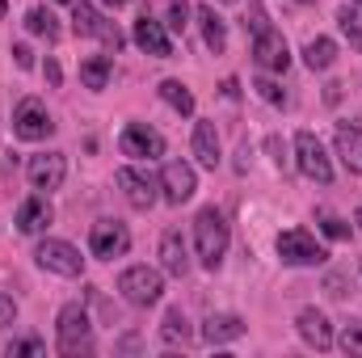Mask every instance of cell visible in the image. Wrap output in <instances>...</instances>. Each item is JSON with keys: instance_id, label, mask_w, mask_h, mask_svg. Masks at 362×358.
<instances>
[{"instance_id": "obj_1", "label": "cell", "mask_w": 362, "mask_h": 358, "mask_svg": "<svg viewBox=\"0 0 362 358\" xmlns=\"http://www.w3.org/2000/svg\"><path fill=\"white\" fill-rule=\"evenodd\" d=\"M228 245H232L228 215L219 207H202L194 215V249H198V262L206 270H219L223 258H228Z\"/></svg>"}, {"instance_id": "obj_2", "label": "cell", "mask_w": 362, "mask_h": 358, "mask_svg": "<svg viewBox=\"0 0 362 358\" xmlns=\"http://www.w3.org/2000/svg\"><path fill=\"white\" fill-rule=\"evenodd\" d=\"M55 350L64 358H81L93 354V325L85 304H64L55 316Z\"/></svg>"}, {"instance_id": "obj_3", "label": "cell", "mask_w": 362, "mask_h": 358, "mask_svg": "<svg viewBox=\"0 0 362 358\" xmlns=\"http://www.w3.org/2000/svg\"><path fill=\"white\" fill-rule=\"evenodd\" d=\"M118 295L131 304V308H152L160 304L165 295V274L152 266H127L118 274Z\"/></svg>"}, {"instance_id": "obj_4", "label": "cell", "mask_w": 362, "mask_h": 358, "mask_svg": "<svg viewBox=\"0 0 362 358\" xmlns=\"http://www.w3.org/2000/svg\"><path fill=\"white\" fill-rule=\"evenodd\" d=\"M72 30H76L81 38H97V42H105L110 51H122V47H127V34H122L101 8H93L89 0H72Z\"/></svg>"}, {"instance_id": "obj_5", "label": "cell", "mask_w": 362, "mask_h": 358, "mask_svg": "<svg viewBox=\"0 0 362 358\" xmlns=\"http://www.w3.org/2000/svg\"><path fill=\"white\" fill-rule=\"evenodd\" d=\"M278 258H282L286 266H325V262H329V249H325L312 232L286 228V232H278Z\"/></svg>"}, {"instance_id": "obj_6", "label": "cell", "mask_w": 362, "mask_h": 358, "mask_svg": "<svg viewBox=\"0 0 362 358\" xmlns=\"http://www.w3.org/2000/svg\"><path fill=\"white\" fill-rule=\"evenodd\" d=\"M34 262H38L42 270H51V274H59V278H81V274H85V258H81V249L68 245V241H55V236L38 241Z\"/></svg>"}, {"instance_id": "obj_7", "label": "cell", "mask_w": 362, "mask_h": 358, "mask_svg": "<svg viewBox=\"0 0 362 358\" xmlns=\"http://www.w3.org/2000/svg\"><path fill=\"white\" fill-rule=\"evenodd\" d=\"M295 165H299L303 178L316 181V185H329V181H333V161H329L325 144H320L312 131H299V135H295Z\"/></svg>"}, {"instance_id": "obj_8", "label": "cell", "mask_w": 362, "mask_h": 358, "mask_svg": "<svg viewBox=\"0 0 362 358\" xmlns=\"http://www.w3.org/2000/svg\"><path fill=\"white\" fill-rule=\"evenodd\" d=\"M118 152L131 161H160L165 156V135L148 122H127L118 135Z\"/></svg>"}, {"instance_id": "obj_9", "label": "cell", "mask_w": 362, "mask_h": 358, "mask_svg": "<svg viewBox=\"0 0 362 358\" xmlns=\"http://www.w3.org/2000/svg\"><path fill=\"white\" fill-rule=\"evenodd\" d=\"M131 249V228L118 224V219H97L89 228V253L97 262H114V258H127Z\"/></svg>"}, {"instance_id": "obj_10", "label": "cell", "mask_w": 362, "mask_h": 358, "mask_svg": "<svg viewBox=\"0 0 362 358\" xmlns=\"http://www.w3.org/2000/svg\"><path fill=\"white\" fill-rule=\"evenodd\" d=\"M114 181H118V190L127 194V202H131L135 211H152V207H156V198H160V178H152L148 169L122 165V169L114 173Z\"/></svg>"}, {"instance_id": "obj_11", "label": "cell", "mask_w": 362, "mask_h": 358, "mask_svg": "<svg viewBox=\"0 0 362 358\" xmlns=\"http://www.w3.org/2000/svg\"><path fill=\"white\" fill-rule=\"evenodd\" d=\"M51 131H55V122H51L47 105H42L38 97H21L17 110H13V135L25 139V144H38V139H47Z\"/></svg>"}, {"instance_id": "obj_12", "label": "cell", "mask_w": 362, "mask_h": 358, "mask_svg": "<svg viewBox=\"0 0 362 358\" xmlns=\"http://www.w3.org/2000/svg\"><path fill=\"white\" fill-rule=\"evenodd\" d=\"M194 190H198V173H194V165H185V161H169V165L160 169V198H165L169 207L189 202Z\"/></svg>"}, {"instance_id": "obj_13", "label": "cell", "mask_w": 362, "mask_h": 358, "mask_svg": "<svg viewBox=\"0 0 362 358\" xmlns=\"http://www.w3.org/2000/svg\"><path fill=\"white\" fill-rule=\"evenodd\" d=\"M253 64L262 72H286L291 68V47H286V38L274 25L262 30V34H253Z\"/></svg>"}, {"instance_id": "obj_14", "label": "cell", "mask_w": 362, "mask_h": 358, "mask_svg": "<svg viewBox=\"0 0 362 358\" xmlns=\"http://www.w3.org/2000/svg\"><path fill=\"white\" fill-rule=\"evenodd\" d=\"M25 178L34 190H59L64 178H68V156L64 152H38V156H30V165H25Z\"/></svg>"}, {"instance_id": "obj_15", "label": "cell", "mask_w": 362, "mask_h": 358, "mask_svg": "<svg viewBox=\"0 0 362 358\" xmlns=\"http://www.w3.org/2000/svg\"><path fill=\"white\" fill-rule=\"evenodd\" d=\"M131 38H135V47H139L144 55H152V59H169V55H173V34L165 30V21H156V17H148V13L135 21Z\"/></svg>"}, {"instance_id": "obj_16", "label": "cell", "mask_w": 362, "mask_h": 358, "mask_svg": "<svg viewBox=\"0 0 362 358\" xmlns=\"http://www.w3.org/2000/svg\"><path fill=\"white\" fill-rule=\"evenodd\" d=\"M51 219H55V207H51L47 190H42V194H30V198L17 207V232H25V236L47 232V228H51Z\"/></svg>"}, {"instance_id": "obj_17", "label": "cell", "mask_w": 362, "mask_h": 358, "mask_svg": "<svg viewBox=\"0 0 362 358\" xmlns=\"http://www.w3.org/2000/svg\"><path fill=\"white\" fill-rule=\"evenodd\" d=\"M295 329H299V337H303L312 350H320V354H325V350H333V342H337V337H333L329 316H325V312H316V308H303V312L295 316Z\"/></svg>"}, {"instance_id": "obj_18", "label": "cell", "mask_w": 362, "mask_h": 358, "mask_svg": "<svg viewBox=\"0 0 362 358\" xmlns=\"http://www.w3.org/2000/svg\"><path fill=\"white\" fill-rule=\"evenodd\" d=\"M245 337V321L236 312H215L202 321V342L206 346H228V342H240Z\"/></svg>"}, {"instance_id": "obj_19", "label": "cell", "mask_w": 362, "mask_h": 358, "mask_svg": "<svg viewBox=\"0 0 362 358\" xmlns=\"http://www.w3.org/2000/svg\"><path fill=\"white\" fill-rule=\"evenodd\" d=\"M160 270L173 274V278L189 274V245H185V236H181L177 228H169L160 236Z\"/></svg>"}, {"instance_id": "obj_20", "label": "cell", "mask_w": 362, "mask_h": 358, "mask_svg": "<svg viewBox=\"0 0 362 358\" xmlns=\"http://www.w3.org/2000/svg\"><path fill=\"white\" fill-rule=\"evenodd\" d=\"M189 148H194V156H198L202 169H215L219 165V131H215V122H194Z\"/></svg>"}, {"instance_id": "obj_21", "label": "cell", "mask_w": 362, "mask_h": 358, "mask_svg": "<svg viewBox=\"0 0 362 358\" xmlns=\"http://www.w3.org/2000/svg\"><path fill=\"white\" fill-rule=\"evenodd\" d=\"M337 156L350 173H362V127H354V122L337 127Z\"/></svg>"}, {"instance_id": "obj_22", "label": "cell", "mask_w": 362, "mask_h": 358, "mask_svg": "<svg viewBox=\"0 0 362 358\" xmlns=\"http://www.w3.org/2000/svg\"><path fill=\"white\" fill-rule=\"evenodd\" d=\"M194 17H198V25H202V42H206V51L223 55V47H228V21H223L211 4H202Z\"/></svg>"}, {"instance_id": "obj_23", "label": "cell", "mask_w": 362, "mask_h": 358, "mask_svg": "<svg viewBox=\"0 0 362 358\" xmlns=\"http://www.w3.org/2000/svg\"><path fill=\"white\" fill-rule=\"evenodd\" d=\"M110 76H114V55H89V59L81 64V81H85V89H93V93L105 89Z\"/></svg>"}, {"instance_id": "obj_24", "label": "cell", "mask_w": 362, "mask_h": 358, "mask_svg": "<svg viewBox=\"0 0 362 358\" xmlns=\"http://www.w3.org/2000/svg\"><path fill=\"white\" fill-rule=\"evenodd\" d=\"M303 64H308L312 72H329V68L337 64V42H333V38H325V34H320V38H312V42L303 47Z\"/></svg>"}, {"instance_id": "obj_25", "label": "cell", "mask_w": 362, "mask_h": 358, "mask_svg": "<svg viewBox=\"0 0 362 358\" xmlns=\"http://www.w3.org/2000/svg\"><path fill=\"white\" fill-rule=\"evenodd\" d=\"M189 337H194V329H189L185 312H181V308H169L165 321H160V342H165V346H185Z\"/></svg>"}, {"instance_id": "obj_26", "label": "cell", "mask_w": 362, "mask_h": 358, "mask_svg": "<svg viewBox=\"0 0 362 358\" xmlns=\"http://www.w3.org/2000/svg\"><path fill=\"white\" fill-rule=\"evenodd\" d=\"M160 101H165V105H173V110H177L181 118H189V114H194V93L185 89V85H181V81H160Z\"/></svg>"}, {"instance_id": "obj_27", "label": "cell", "mask_w": 362, "mask_h": 358, "mask_svg": "<svg viewBox=\"0 0 362 358\" xmlns=\"http://www.w3.org/2000/svg\"><path fill=\"white\" fill-rule=\"evenodd\" d=\"M25 30L38 34V38H47V42H55V38H59V17H55L51 8H30V13H25Z\"/></svg>"}, {"instance_id": "obj_28", "label": "cell", "mask_w": 362, "mask_h": 358, "mask_svg": "<svg viewBox=\"0 0 362 358\" xmlns=\"http://www.w3.org/2000/svg\"><path fill=\"white\" fill-rule=\"evenodd\" d=\"M337 25H341V34H346V42L362 51V8L358 4H341L337 8Z\"/></svg>"}, {"instance_id": "obj_29", "label": "cell", "mask_w": 362, "mask_h": 358, "mask_svg": "<svg viewBox=\"0 0 362 358\" xmlns=\"http://www.w3.org/2000/svg\"><path fill=\"white\" fill-rule=\"evenodd\" d=\"M316 224H320V232H325L329 241H350V224H346L341 215H333V211H316Z\"/></svg>"}, {"instance_id": "obj_30", "label": "cell", "mask_w": 362, "mask_h": 358, "mask_svg": "<svg viewBox=\"0 0 362 358\" xmlns=\"http://www.w3.org/2000/svg\"><path fill=\"white\" fill-rule=\"evenodd\" d=\"M253 89H257V97H262V101H270V105H278V110L286 105V93H282V85H278V81H270V76H257V81H253Z\"/></svg>"}, {"instance_id": "obj_31", "label": "cell", "mask_w": 362, "mask_h": 358, "mask_svg": "<svg viewBox=\"0 0 362 358\" xmlns=\"http://www.w3.org/2000/svg\"><path fill=\"white\" fill-rule=\"evenodd\" d=\"M245 30H249V34H262V30H270V17H266L262 0H249V8H245Z\"/></svg>"}, {"instance_id": "obj_32", "label": "cell", "mask_w": 362, "mask_h": 358, "mask_svg": "<svg viewBox=\"0 0 362 358\" xmlns=\"http://www.w3.org/2000/svg\"><path fill=\"white\" fill-rule=\"evenodd\" d=\"M4 354L8 358L13 354H47V342H42V337H21V342H8Z\"/></svg>"}, {"instance_id": "obj_33", "label": "cell", "mask_w": 362, "mask_h": 358, "mask_svg": "<svg viewBox=\"0 0 362 358\" xmlns=\"http://www.w3.org/2000/svg\"><path fill=\"white\" fill-rule=\"evenodd\" d=\"M341 350L350 358H362V325H346V333H341Z\"/></svg>"}, {"instance_id": "obj_34", "label": "cell", "mask_w": 362, "mask_h": 358, "mask_svg": "<svg viewBox=\"0 0 362 358\" xmlns=\"http://www.w3.org/2000/svg\"><path fill=\"white\" fill-rule=\"evenodd\" d=\"M185 17H189V4L185 0H173V8H169V34H181L185 30Z\"/></svg>"}, {"instance_id": "obj_35", "label": "cell", "mask_w": 362, "mask_h": 358, "mask_svg": "<svg viewBox=\"0 0 362 358\" xmlns=\"http://www.w3.org/2000/svg\"><path fill=\"white\" fill-rule=\"evenodd\" d=\"M13 321H17V299H13V295H4V291H0V329H8V325H13Z\"/></svg>"}, {"instance_id": "obj_36", "label": "cell", "mask_w": 362, "mask_h": 358, "mask_svg": "<svg viewBox=\"0 0 362 358\" xmlns=\"http://www.w3.org/2000/svg\"><path fill=\"white\" fill-rule=\"evenodd\" d=\"M13 64H17V68H34V51H30L25 42H17V47H13Z\"/></svg>"}, {"instance_id": "obj_37", "label": "cell", "mask_w": 362, "mask_h": 358, "mask_svg": "<svg viewBox=\"0 0 362 358\" xmlns=\"http://www.w3.org/2000/svg\"><path fill=\"white\" fill-rule=\"evenodd\" d=\"M42 76H47V85H51V89H59V85H64V72H59V64H55V59H47V64H42Z\"/></svg>"}, {"instance_id": "obj_38", "label": "cell", "mask_w": 362, "mask_h": 358, "mask_svg": "<svg viewBox=\"0 0 362 358\" xmlns=\"http://www.w3.org/2000/svg\"><path fill=\"white\" fill-rule=\"evenodd\" d=\"M325 291H329L333 299H346V278H341V274H329V282H325Z\"/></svg>"}, {"instance_id": "obj_39", "label": "cell", "mask_w": 362, "mask_h": 358, "mask_svg": "<svg viewBox=\"0 0 362 358\" xmlns=\"http://www.w3.org/2000/svg\"><path fill=\"white\" fill-rule=\"evenodd\" d=\"M266 148H270L274 165H278V169H286V148H282V144H278V139H274V135H270V144H266Z\"/></svg>"}, {"instance_id": "obj_40", "label": "cell", "mask_w": 362, "mask_h": 358, "mask_svg": "<svg viewBox=\"0 0 362 358\" xmlns=\"http://www.w3.org/2000/svg\"><path fill=\"white\" fill-rule=\"evenodd\" d=\"M354 224H358V228H362V202H358V211H354Z\"/></svg>"}, {"instance_id": "obj_41", "label": "cell", "mask_w": 362, "mask_h": 358, "mask_svg": "<svg viewBox=\"0 0 362 358\" xmlns=\"http://www.w3.org/2000/svg\"><path fill=\"white\" fill-rule=\"evenodd\" d=\"M4 13H8V0H0V17H4Z\"/></svg>"}, {"instance_id": "obj_42", "label": "cell", "mask_w": 362, "mask_h": 358, "mask_svg": "<svg viewBox=\"0 0 362 358\" xmlns=\"http://www.w3.org/2000/svg\"><path fill=\"white\" fill-rule=\"evenodd\" d=\"M110 4H114V8H122V4H127V0H110Z\"/></svg>"}, {"instance_id": "obj_43", "label": "cell", "mask_w": 362, "mask_h": 358, "mask_svg": "<svg viewBox=\"0 0 362 358\" xmlns=\"http://www.w3.org/2000/svg\"><path fill=\"white\" fill-rule=\"evenodd\" d=\"M295 4H316V0H295Z\"/></svg>"}, {"instance_id": "obj_44", "label": "cell", "mask_w": 362, "mask_h": 358, "mask_svg": "<svg viewBox=\"0 0 362 358\" xmlns=\"http://www.w3.org/2000/svg\"><path fill=\"white\" fill-rule=\"evenodd\" d=\"M219 4H236V0H219Z\"/></svg>"}, {"instance_id": "obj_45", "label": "cell", "mask_w": 362, "mask_h": 358, "mask_svg": "<svg viewBox=\"0 0 362 358\" xmlns=\"http://www.w3.org/2000/svg\"><path fill=\"white\" fill-rule=\"evenodd\" d=\"M59 4H72V0H59Z\"/></svg>"}, {"instance_id": "obj_46", "label": "cell", "mask_w": 362, "mask_h": 358, "mask_svg": "<svg viewBox=\"0 0 362 358\" xmlns=\"http://www.w3.org/2000/svg\"><path fill=\"white\" fill-rule=\"evenodd\" d=\"M354 4H358V8H362V0H354Z\"/></svg>"}]
</instances>
